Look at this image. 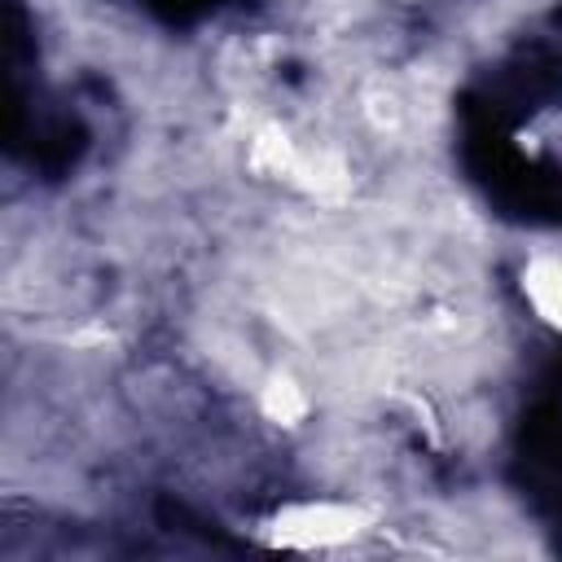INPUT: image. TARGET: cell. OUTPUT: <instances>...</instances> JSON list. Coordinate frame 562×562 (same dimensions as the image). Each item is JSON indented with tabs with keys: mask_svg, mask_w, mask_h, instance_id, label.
<instances>
[{
	"mask_svg": "<svg viewBox=\"0 0 562 562\" xmlns=\"http://www.w3.org/2000/svg\"><path fill=\"white\" fill-rule=\"evenodd\" d=\"M268 413H272V417H281V422L299 417V413H303L299 391H294L290 382H272V391H268Z\"/></svg>",
	"mask_w": 562,
	"mask_h": 562,
	"instance_id": "3957f363",
	"label": "cell"
},
{
	"mask_svg": "<svg viewBox=\"0 0 562 562\" xmlns=\"http://www.w3.org/2000/svg\"><path fill=\"white\" fill-rule=\"evenodd\" d=\"M531 299L549 321H562V263H536L531 268Z\"/></svg>",
	"mask_w": 562,
	"mask_h": 562,
	"instance_id": "7a4b0ae2",
	"label": "cell"
},
{
	"mask_svg": "<svg viewBox=\"0 0 562 562\" xmlns=\"http://www.w3.org/2000/svg\"><path fill=\"white\" fill-rule=\"evenodd\" d=\"M360 514L356 509H338V505H316L303 509L299 518H285L281 540H299V544H325V540H347L356 531Z\"/></svg>",
	"mask_w": 562,
	"mask_h": 562,
	"instance_id": "6da1fadb",
	"label": "cell"
}]
</instances>
